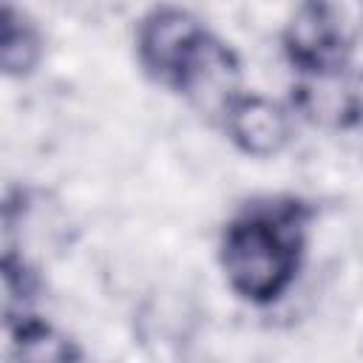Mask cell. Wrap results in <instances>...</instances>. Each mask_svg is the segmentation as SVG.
<instances>
[{
    "label": "cell",
    "instance_id": "6da1fadb",
    "mask_svg": "<svg viewBox=\"0 0 363 363\" xmlns=\"http://www.w3.org/2000/svg\"><path fill=\"white\" fill-rule=\"evenodd\" d=\"M315 218V201L298 193H264L238 204L216 241L227 289L247 306L281 303L303 272Z\"/></svg>",
    "mask_w": 363,
    "mask_h": 363
},
{
    "label": "cell",
    "instance_id": "7a4b0ae2",
    "mask_svg": "<svg viewBox=\"0 0 363 363\" xmlns=\"http://www.w3.org/2000/svg\"><path fill=\"white\" fill-rule=\"evenodd\" d=\"M133 60L147 82L184 99L218 105L241 85L238 51L187 6L159 3L133 26Z\"/></svg>",
    "mask_w": 363,
    "mask_h": 363
},
{
    "label": "cell",
    "instance_id": "3957f363",
    "mask_svg": "<svg viewBox=\"0 0 363 363\" xmlns=\"http://www.w3.org/2000/svg\"><path fill=\"white\" fill-rule=\"evenodd\" d=\"M284 62L298 82L346 79L354 57V34L343 11L332 3H301L289 11L278 34Z\"/></svg>",
    "mask_w": 363,
    "mask_h": 363
},
{
    "label": "cell",
    "instance_id": "277c9868",
    "mask_svg": "<svg viewBox=\"0 0 363 363\" xmlns=\"http://www.w3.org/2000/svg\"><path fill=\"white\" fill-rule=\"evenodd\" d=\"M216 113L227 142L247 159H272L284 153L295 136L292 108L261 91L238 88Z\"/></svg>",
    "mask_w": 363,
    "mask_h": 363
},
{
    "label": "cell",
    "instance_id": "5b68a950",
    "mask_svg": "<svg viewBox=\"0 0 363 363\" xmlns=\"http://www.w3.org/2000/svg\"><path fill=\"white\" fill-rule=\"evenodd\" d=\"M9 363H91L82 343L37 312L3 318Z\"/></svg>",
    "mask_w": 363,
    "mask_h": 363
},
{
    "label": "cell",
    "instance_id": "8992f818",
    "mask_svg": "<svg viewBox=\"0 0 363 363\" xmlns=\"http://www.w3.org/2000/svg\"><path fill=\"white\" fill-rule=\"evenodd\" d=\"M45 60V34L40 23L17 6H3L0 14V68L6 79H28Z\"/></svg>",
    "mask_w": 363,
    "mask_h": 363
},
{
    "label": "cell",
    "instance_id": "52a82bcc",
    "mask_svg": "<svg viewBox=\"0 0 363 363\" xmlns=\"http://www.w3.org/2000/svg\"><path fill=\"white\" fill-rule=\"evenodd\" d=\"M292 113L320 122V125H335V128H352L360 122L363 105L360 99L343 85V79H329V82H295L292 85Z\"/></svg>",
    "mask_w": 363,
    "mask_h": 363
},
{
    "label": "cell",
    "instance_id": "ba28073f",
    "mask_svg": "<svg viewBox=\"0 0 363 363\" xmlns=\"http://www.w3.org/2000/svg\"><path fill=\"white\" fill-rule=\"evenodd\" d=\"M0 275H3V318L34 312L31 306L43 292V278H40V269L14 244H6L3 250Z\"/></svg>",
    "mask_w": 363,
    "mask_h": 363
}]
</instances>
